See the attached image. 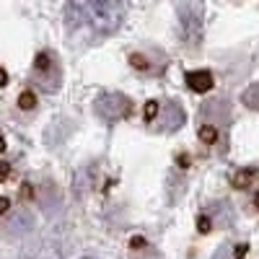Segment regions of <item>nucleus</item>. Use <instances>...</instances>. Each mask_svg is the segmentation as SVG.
I'll list each match as a JSON object with an SVG mask.
<instances>
[{
  "mask_svg": "<svg viewBox=\"0 0 259 259\" xmlns=\"http://www.w3.org/2000/svg\"><path fill=\"white\" fill-rule=\"evenodd\" d=\"M124 3L122 0H68L65 21L73 34L89 36H109L122 26Z\"/></svg>",
  "mask_w": 259,
  "mask_h": 259,
  "instance_id": "nucleus-1",
  "label": "nucleus"
},
{
  "mask_svg": "<svg viewBox=\"0 0 259 259\" xmlns=\"http://www.w3.org/2000/svg\"><path fill=\"white\" fill-rule=\"evenodd\" d=\"M231 124V104L226 99H210L200 106L197 138L207 148H221L226 143V133Z\"/></svg>",
  "mask_w": 259,
  "mask_h": 259,
  "instance_id": "nucleus-2",
  "label": "nucleus"
},
{
  "mask_svg": "<svg viewBox=\"0 0 259 259\" xmlns=\"http://www.w3.org/2000/svg\"><path fill=\"white\" fill-rule=\"evenodd\" d=\"M143 119H145V124L153 130V133L171 135V133H177V130L184 127L187 112H184V106L179 101H174V99H153V101L145 104Z\"/></svg>",
  "mask_w": 259,
  "mask_h": 259,
  "instance_id": "nucleus-3",
  "label": "nucleus"
},
{
  "mask_svg": "<svg viewBox=\"0 0 259 259\" xmlns=\"http://www.w3.org/2000/svg\"><path fill=\"white\" fill-rule=\"evenodd\" d=\"M31 80L36 83L39 91L57 94L60 85H62V62H60V57L55 52H50V50H41L34 57V65H31Z\"/></svg>",
  "mask_w": 259,
  "mask_h": 259,
  "instance_id": "nucleus-4",
  "label": "nucleus"
},
{
  "mask_svg": "<svg viewBox=\"0 0 259 259\" xmlns=\"http://www.w3.org/2000/svg\"><path fill=\"white\" fill-rule=\"evenodd\" d=\"M94 112L99 119H104L106 124H114L119 119L133 117L135 112V101L130 99L127 94H101L94 101Z\"/></svg>",
  "mask_w": 259,
  "mask_h": 259,
  "instance_id": "nucleus-5",
  "label": "nucleus"
},
{
  "mask_svg": "<svg viewBox=\"0 0 259 259\" xmlns=\"http://www.w3.org/2000/svg\"><path fill=\"white\" fill-rule=\"evenodd\" d=\"M184 80H187V89L194 91V94H207L215 85V78H212L210 70H189L184 75Z\"/></svg>",
  "mask_w": 259,
  "mask_h": 259,
  "instance_id": "nucleus-6",
  "label": "nucleus"
},
{
  "mask_svg": "<svg viewBox=\"0 0 259 259\" xmlns=\"http://www.w3.org/2000/svg\"><path fill=\"white\" fill-rule=\"evenodd\" d=\"M241 101H244V106H249L251 112H259V83L249 85V89L241 94Z\"/></svg>",
  "mask_w": 259,
  "mask_h": 259,
  "instance_id": "nucleus-7",
  "label": "nucleus"
},
{
  "mask_svg": "<svg viewBox=\"0 0 259 259\" xmlns=\"http://www.w3.org/2000/svg\"><path fill=\"white\" fill-rule=\"evenodd\" d=\"M36 106H39V101H36V96L31 91H24V94L18 96V109L21 112H34Z\"/></svg>",
  "mask_w": 259,
  "mask_h": 259,
  "instance_id": "nucleus-8",
  "label": "nucleus"
},
{
  "mask_svg": "<svg viewBox=\"0 0 259 259\" xmlns=\"http://www.w3.org/2000/svg\"><path fill=\"white\" fill-rule=\"evenodd\" d=\"M249 177H254V171H241V174L236 177V182H233V184H236V187H246V184L251 182Z\"/></svg>",
  "mask_w": 259,
  "mask_h": 259,
  "instance_id": "nucleus-9",
  "label": "nucleus"
},
{
  "mask_svg": "<svg viewBox=\"0 0 259 259\" xmlns=\"http://www.w3.org/2000/svg\"><path fill=\"white\" fill-rule=\"evenodd\" d=\"M8 85V73H6V68L0 65V89H6Z\"/></svg>",
  "mask_w": 259,
  "mask_h": 259,
  "instance_id": "nucleus-10",
  "label": "nucleus"
},
{
  "mask_svg": "<svg viewBox=\"0 0 259 259\" xmlns=\"http://www.w3.org/2000/svg\"><path fill=\"white\" fill-rule=\"evenodd\" d=\"M0 153H6V138H3V127H0Z\"/></svg>",
  "mask_w": 259,
  "mask_h": 259,
  "instance_id": "nucleus-11",
  "label": "nucleus"
},
{
  "mask_svg": "<svg viewBox=\"0 0 259 259\" xmlns=\"http://www.w3.org/2000/svg\"><path fill=\"white\" fill-rule=\"evenodd\" d=\"M8 205H11V202H8L6 197H0V212H6V210H8Z\"/></svg>",
  "mask_w": 259,
  "mask_h": 259,
  "instance_id": "nucleus-12",
  "label": "nucleus"
},
{
  "mask_svg": "<svg viewBox=\"0 0 259 259\" xmlns=\"http://www.w3.org/2000/svg\"><path fill=\"white\" fill-rule=\"evenodd\" d=\"M254 205H256V207H259V194H256V197H254Z\"/></svg>",
  "mask_w": 259,
  "mask_h": 259,
  "instance_id": "nucleus-13",
  "label": "nucleus"
},
{
  "mask_svg": "<svg viewBox=\"0 0 259 259\" xmlns=\"http://www.w3.org/2000/svg\"><path fill=\"white\" fill-rule=\"evenodd\" d=\"M85 259H91V256H85Z\"/></svg>",
  "mask_w": 259,
  "mask_h": 259,
  "instance_id": "nucleus-14",
  "label": "nucleus"
}]
</instances>
